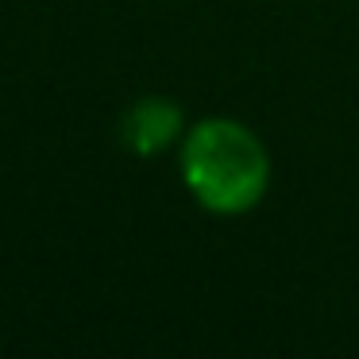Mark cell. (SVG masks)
I'll list each match as a JSON object with an SVG mask.
<instances>
[{
    "label": "cell",
    "mask_w": 359,
    "mask_h": 359,
    "mask_svg": "<svg viewBox=\"0 0 359 359\" xmlns=\"http://www.w3.org/2000/svg\"><path fill=\"white\" fill-rule=\"evenodd\" d=\"M182 178L194 201L220 217H240L263 201L271 186V158L251 128L212 116L186 132Z\"/></svg>",
    "instance_id": "obj_1"
},
{
    "label": "cell",
    "mask_w": 359,
    "mask_h": 359,
    "mask_svg": "<svg viewBox=\"0 0 359 359\" xmlns=\"http://www.w3.org/2000/svg\"><path fill=\"white\" fill-rule=\"evenodd\" d=\"M182 132H186V116H182V104L170 97H143L124 112V124H120L124 147L140 158L163 155L182 140Z\"/></svg>",
    "instance_id": "obj_2"
}]
</instances>
